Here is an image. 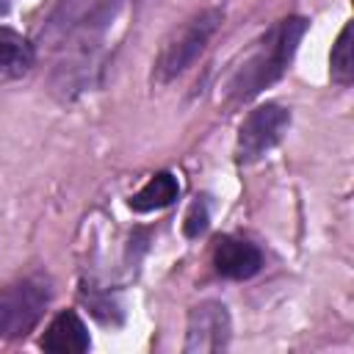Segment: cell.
<instances>
[{
  "label": "cell",
  "mask_w": 354,
  "mask_h": 354,
  "mask_svg": "<svg viewBox=\"0 0 354 354\" xmlns=\"http://www.w3.org/2000/svg\"><path fill=\"white\" fill-rule=\"evenodd\" d=\"M307 30V19L304 17H288L282 19L257 47V53L238 69V75L230 83V94L232 100H249L254 94H260L266 86H271L290 64L301 36Z\"/></svg>",
  "instance_id": "1"
},
{
  "label": "cell",
  "mask_w": 354,
  "mask_h": 354,
  "mask_svg": "<svg viewBox=\"0 0 354 354\" xmlns=\"http://www.w3.org/2000/svg\"><path fill=\"white\" fill-rule=\"evenodd\" d=\"M218 22H221V11L218 8H207V11H199L196 17H191L163 44V50H160V55L155 61V77L160 83H166V80L177 77L180 72H185L196 61V55L205 50L207 39L216 33Z\"/></svg>",
  "instance_id": "2"
},
{
  "label": "cell",
  "mask_w": 354,
  "mask_h": 354,
  "mask_svg": "<svg viewBox=\"0 0 354 354\" xmlns=\"http://www.w3.org/2000/svg\"><path fill=\"white\" fill-rule=\"evenodd\" d=\"M50 299V288L44 279H25L6 290H0V340H14L28 335Z\"/></svg>",
  "instance_id": "3"
},
{
  "label": "cell",
  "mask_w": 354,
  "mask_h": 354,
  "mask_svg": "<svg viewBox=\"0 0 354 354\" xmlns=\"http://www.w3.org/2000/svg\"><path fill=\"white\" fill-rule=\"evenodd\" d=\"M288 124H290V113L282 105L266 102V105L254 108L238 130V147H235L238 160L252 163V160L263 158L268 149H274L279 144Z\"/></svg>",
  "instance_id": "4"
},
{
  "label": "cell",
  "mask_w": 354,
  "mask_h": 354,
  "mask_svg": "<svg viewBox=\"0 0 354 354\" xmlns=\"http://www.w3.org/2000/svg\"><path fill=\"white\" fill-rule=\"evenodd\" d=\"M230 340V315L218 301H202L188 315L185 351H218Z\"/></svg>",
  "instance_id": "5"
},
{
  "label": "cell",
  "mask_w": 354,
  "mask_h": 354,
  "mask_svg": "<svg viewBox=\"0 0 354 354\" xmlns=\"http://www.w3.org/2000/svg\"><path fill=\"white\" fill-rule=\"evenodd\" d=\"M213 263H216V271L221 277H230V279H249L260 271L263 266V254L254 243L243 241V238H221L216 243V252H213Z\"/></svg>",
  "instance_id": "6"
},
{
  "label": "cell",
  "mask_w": 354,
  "mask_h": 354,
  "mask_svg": "<svg viewBox=\"0 0 354 354\" xmlns=\"http://www.w3.org/2000/svg\"><path fill=\"white\" fill-rule=\"evenodd\" d=\"M88 346H91L88 329L80 321V315L72 313V310L58 313L50 321V326L44 329V337H41V348L53 351V354H80Z\"/></svg>",
  "instance_id": "7"
},
{
  "label": "cell",
  "mask_w": 354,
  "mask_h": 354,
  "mask_svg": "<svg viewBox=\"0 0 354 354\" xmlns=\"http://www.w3.org/2000/svg\"><path fill=\"white\" fill-rule=\"evenodd\" d=\"M180 194V185H177V177L169 174V171H160L155 174L138 194H133L130 199V207L136 213H149V210H160V207H169Z\"/></svg>",
  "instance_id": "8"
},
{
  "label": "cell",
  "mask_w": 354,
  "mask_h": 354,
  "mask_svg": "<svg viewBox=\"0 0 354 354\" xmlns=\"http://www.w3.org/2000/svg\"><path fill=\"white\" fill-rule=\"evenodd\" d=\"M33 64V47L11 28H0V75H22Z\"/></svg>",
  "instance_id": "9"
},
{
  "label": "cell",
  "mask_w": 354,
  "mask_h": 354,
  "mask_svg": "<svg viewBox=\"0 0 354 354\" xmlns=\"http://www.w3.org/2000/svg\"><path fill=\"white\" fill-rule=\"evenodd\" d=\"M354 75V58H351V25H346L332 47V77L337 83H351Z\"/></svg>",
  "instance_id": "10"
},
{
  "label": "cell",
  "mask_w": 354,
  "mask_h": 354,
  "mask_svg": "<svg viewBox=\"0 0 354 354\" xmlns=\"http://www.w3.org/2000/svg\"><path fill=\"white\" fill-rule=\"evenodd\" d=\"M183 230H185L188 238H196V235H202V232L207 230V207H205L202 202H196V205L188 210Z\"/></svg>",
  "instance_id": "11"
},
{
  "label": "cell",
  "mask_w": 354,
  "mask_h": 354,
  "mask_svg": "<svg viewBox=\"0 0 354 354\" xmlns=\"http://www.w3.org/2000/svg\"><path fill=\"white\" fill-rule=\"evenodd\" d=\"M8 14V0H0V17Z\"/></svg>",
  "instance_id": "12"
}]
</instances>
